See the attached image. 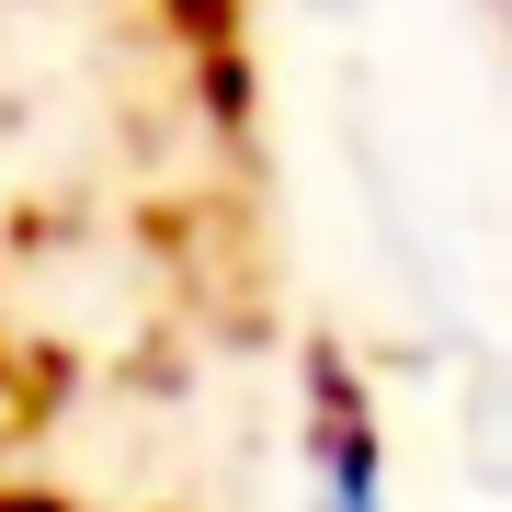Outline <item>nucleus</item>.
Returning a JSON list of instances; mask_svg holds the SVG:
<instances>
[{
    "mask_svg": "<svg viewBox=\"0 0 512 512\" xmlns=\"http://www.w3.org/2000/svg\"><path fill=\"white\" fill-rule=\"evenodd\" d=\"M319 512H387V501H376V433H365V410H330V467H319Z\"/></svg>",
    "mask_w": 512,
    "mask_h": 512,
    "instance_id": "nucleus-1",
    "label": "nucleus"
}]
</instances>
